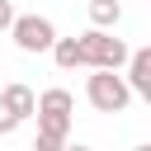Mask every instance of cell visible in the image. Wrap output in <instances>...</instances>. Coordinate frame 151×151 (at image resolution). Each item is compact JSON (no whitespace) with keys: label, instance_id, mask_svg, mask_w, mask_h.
Here are the masks:
<instances>
[{"label":"cell","instance_id":"cell-6","mask_svg":"<svg viewBox=\"0 0 151 151\" xmlns=\"http://www.w3.org/2000/svg\"><path fill=\"white\" fill-rule=\"evenodd\" d=\"M71 109H76V99H71V90H61V85L42 90L38 104H33V113H71Z\"/></svg>","mask_w":151,"mask_h":151},{"label":"cell","instance_id":"cell-13","mask_svg":"<svg viewBox=\"0 0 151 151\" xmlns=\"http://www.w3.org/2000/svg\"><path fill=\"white\" fill-rule=\"evenodd\" d=\"M28 151H38V146H28Z\"/></svg>","mask_w":151,"mask_h":151},{"label":"cell","instance_id":"cell-11","mask_svg":"<svg viewBox=\"0 0 151 151\" xmlns=\"http://www.w3.org/2000/svg\"><path fill=\"white\" fill-rule=\"evenodd\" d=\"M61 151H90V146H80V142H76V146H71V142H66V146H61Z\"/></svg>","mask_w":151,"mask_h":151},{"label":"cell","instance_id":"cell-1","mask_svg":"<svg viewBox=\"0 0 151 151\" xmlns=\"http://www.w3.org/2000/svg\"><path fill=\"white\" fill-rule=\"evenodd\" d=\"M76 52H80V66H90V71H118L132 47L123 38H113L109 28H90L76 38Z\"/></svg>","mask_w":151,"mask_h":151},{"label":"cell","instance_id":"cell-2","mask_svg":"<svg viewBox=\"0 0 151 151\" xmlns=\"http://www.w3.org/2000/svg\"><path fill=\"white\" fill-rule=\"evenodd\" d=\"M85 99H90L99 113H123V109L132 104V90H127V80H123L118 71H90Z\"/></svg>","mask_w":151,"mask_h":151},{"label":"cell","instance_id":"cell-8","mask_svg":"<svg viewBox=\"0 0 151 151\" xmlns=\"http://www.w3.org/2000/svg\"><path fill=\"white\" fill-rule=\"evenodd\" d=\"M47 52H52V61H57L61 71H76V66H80V52H76V38H57V42H52Z\"/></svg>","mask_w":151,"mask_h":151},{"label":"cell","instance_id":"cell-10","mask_svg":"<svg viewBox=\"0 0 151 151\" xmlns=\"http://www.w3.org/2000/svg\"><path fill=\"white\" fill-rule=\"evenodd\" d=\"M14 24V0H0V28Z\"/></svg>","mask_w":151,"mask_h":151},{"label":"cell","instance_id":"cell-5","mask_svg":"<svg viewBox=\"0 0 151 151\" xmlns=\"http://www.w3.org/2000/svg\"><path fill=\"white\" fill-rule=\"evenodd\" d=\"M0 99H5V109H9L19 123H24V118H33V104H38V94H33L28 85H19V80H14V85H5V90H0Z\"/></svg>","mask_w":151,"mask_h":151},{"label":"cell","instance_id":"cell-12","mask_svg":"<svg viewBox=\"0 0 151 151\" xmlns=\"http://www.w3.org/2000/svg\"><path fill=\"white\" fill-rule=\"evenodd\" d=\"M132 151H151V142H142V146H132Z\"/></svg>","mask_w":151,"mask_h":151},{"label":"cell","instance_id":"cell-3","mask_svg":"<svg viewBox=\"0 0 151 151\" xmlns=\"http://www.w3.org/2000/svg\"><path fill=\"white\" fill-rule=\"evenodd\" d=\"M9 33H14V47H19V52H33V57L57 42V24H52L47 14H14Z\"/></svg>","mask_w":151,"mask_h":151},{"label":"cell","instance_id":"cell-4","mask_svg":"<svg viewBox=\"0 0 151 151\" xmlns=\"http://www.w3.org/2000/svg\"><path fill=\"white\" fill-rule=\"evenodd\" d=\"M127 90L132 94H142V99H151V47H137V52H127Z\"/></svg>","mask_w":151,"mask_h":151},{"label":"cell","instance_id":"cell-7","mask_svg":"<svg viewBox=\"0 0 151 151\" xmlns=\"http://www.w3.org/2000/svg\"><path fill=\"white\" fill-rule=\"evenodd\" d=\"M118 19H123L118 0H90V24L94 28H118Z\"/></svg>","mask_w":151,"mask_h":151},{"label":"cell","instance_id":"cell-9","mask_svg":"<svg viewBox=\"0 0 151 151\" xmlns=\"http://www.w3.org/2000/svg\"><path fill=\"white\" fill-rule=\"evenodd\" d=\"M14 127H19V118H14V113L5 109V99H0V137H9Z\"/></svg>","mask_w":151,"mask_h":151}]
</instances>
